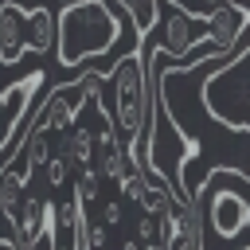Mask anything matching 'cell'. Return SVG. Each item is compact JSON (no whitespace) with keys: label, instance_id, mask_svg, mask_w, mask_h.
<instances>
[{"label":"cell","instance_id":"6da1fadb","mask_svg":"<svg viewBox=\"0 0 250 250\" xmlns=\"http://www.w3.org/2000/svg\"><path fill=\"white\" fill-rule=\"evenodd\" d=\"M125 31H137V23L117 8V0H66L55 16L59 66L78 70L94 59H109Z\"/></svg>","mask_w":250,"mask_h":250},{"label":"cell","instance_id":"7a4b0ae2","mask_svg":"<svg viewBox=\"0 0 250 250\" xmlns=\"http://www.w3.org/2000/svg\"><path fill=\"white\" fill-rule=\"evenodd\" d=\"M199 250H246L250 234V176L246 168H215L195 188Z\"/></svg>","mask_w":250,"mask_h":250},{"label":"cell","instance_id":"3957f363","mask_svg":"<svg viewBox=\"0 0 250 250\" xmlns=\"http://www.w3.org/2000/svg\"><path fill=\"white\" fill-rule=\"evenodd\" d=\"M113 129L125 145V156L129 164L141 172V141H145V129H148V102H152V90H148V70H145V55L141 51H129L121 55L113 66Z\"/></svg>","mask_w":250,"mask_h":250},{"label":"cell","instance_id":"277c9868","mask_svg":"<svg viewBox=\"0 0 250 250\" xmlns=\"http://www.w3.org/2000/svg\"><path fill=\"white\" fill-rule=\"evenodd\" d=\"M207 117L230 133H246V105H250V47L246 35L234 43V55H219L207 66V82L199 94Z\"/></svg>","mask_w":250,"mask_h":250},{"label":"cell","instance_id":"5b68a950","mask_svg":"<svg viewBox=\"0 0 250 250\" xmlns=\"http://www.w3.org/2000/svg\"><path fill=\"white\" fill-rule=\"evenodd\" d=\"M51 47H55V16H51V8H43V4L23 8L16 0L0 4V62L4 66H16L27 51L43 55Z\"/></svg>","mask_w":250,"mask_h":250},{"label":"cell","instance_id":"8992f818","mask_svg":"<svg viewBox=\"0 0 250 250\" xmlns=\"http://www.w3.org/2000/svg\"><path fill=\"white\" fill-rule=\"evenodd\" d=\"M43 86H47V74L27 70L23 78H16L12 86L0 90V168L12 164V156H20V133L31 117Z\"/></svg>","mask_w":250,"mask_h":250},{"label":"cell","instance_id":"52a82bcc","mask_svg":"<svg viewBox=\"0 0 250 250\" xmlns=\"http://www.w3.org/2000/svg\"><path fill=\"white\" fill-rule=\"evenodd\" d=\"M51 250H86V207L82 199L70 191V199H62L55 211H51Z\"/></svg>","mask_w":250,"mask_h":250},{"label":"cell","instance_id":"ba28073f","mask_svg":"<svg viewBox=\"0 0 250 250\" xmlns=\"http://www.w3.org/2000/svg\"><path fill=\"white\" fill-rule=\"evenodd\" d=\"M62 156H66L70 164H78V168H90V164H94V129L74 125V129H70V137H66Z\"/></svg>","mask_w":250,"mask_h":250},{"label":"cell","instance_id":"9c48e42d","mask_svg":"<svg viewBox=\"0 0 250 250\" xmlns=\"http://www.w3.org/2000/svg\"><path fill=\"white\" fill-rule=\"evenodd\" d=\"M121 8L129 12V20L137 23L141 35L156 27V0H121Z\"/></svg>","mask_w":250,"mask_h":250},{"label":"cell","instance_id":"30bf717a","mask_svg":"<svg viewBox=\"0 0 250 250\" xmlns=\"http://www.w3.org/2000/svg\"><path fill=\"white\" fill-rule=\"evenodd\" d=\"M43 168H47V184H51V188H62V184H66V176H70V160H66L62 152L47 156V164H43Z\"/></svg>","mask_w":250,"mask_h":250},{"label":"cell","instance_id":"8fae6325","mask_svg":"<svg viewBox=\"0 0 250 250\" xmlns=\"http://www.w3.org/2000/svg\"><path fill=\"white\" fill-rule=\"evenodd\" d=\"M102 215H105V223L113 227V223H121V203H102Z\"/></svg>","mask_w":250,"mask_h":250},{"label":"cell","instance_id":"7c38bea8","mask_svg":"<svg viewBox=\"0 0 250 250\" xmlns=\"http://www.w3.org/2000/svg\"><path fill=\"white\" fill-rule=\"evenodd\" d=\"M0 250H8V242H0Z\"/></svg>","mask_w":250,"mask_h":250}]
</instances>
